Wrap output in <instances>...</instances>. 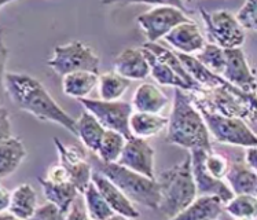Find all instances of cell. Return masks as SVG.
<instances>
[{"mask_svg": "<svg viewBox=\"0 0 257 220\" xmlns=\"http://www.w3.org/2000/svg\"><path fill=\"white\" fill-rule=\"evenodd\" d=\"M5 89L13 103L42 121H51L76 137V120L58 105L46 87L31 74L6 72Z\"/></svg>", "mask_w": 257, "mask_h": 220, "instance_id": "obj_1", "label": "cell"}, {"mask_svg": "<svg viewBox=\"0 0 257 220\" xmlns=\"http://www.w3.org/2000/svg\"><path fill=\"white\" fill-rule=\"evenodd\" d=\"M167 141L172 145L191 150L202 147L212 150L210 135L202 115L193 102V96L184 89L175 88L172 110L168 119Z\"/></svg>", "mask_w": 257, "mask_h": 220, "instance_id": "obj_2", "label": "cell"}, {"mask_svg": "<svg viewBox=\"0 0 257 220\" xmlns=\"http://www.w3.org/2000/svg\"><path fill=\"white\" fill-rule=\"evenodd\" d=\"M156 180L160 186V204L157 209L169 219H175L197 197L190 154L180 164L163 171L158 178L156 176Z\"/></svg>", "mask_w": 257, "mask_h": 220, "instance_id": "obj_3", "label": "cell"}, {"mask_svg": "<svg viewBox=\"0 0 257 220\" xmlns=\"http://www.w3.org/2000/svg\"><path fill=\"white\" fill-rule=\"evenodd\" d=\"M193 92V102L198 107L230 117H241L250 123L256 120V94L227 87L201 88Z\"/></svg>", "mask_w": 257, "mask_h": 220, "instance_id": "obj_4", "label": "cell"}, {"mask_svg": "<svg viewBox=\"0 0 257 220\" xmlns=\"http://www.w3.org/2000/svg\"><path fill=\"white\" fill-rule=\"evenodd\" d=\"M96 165V171L110 179L134 204L157 209L160 204V186L156 178H147L117 163H102L98 160Z\"/></svg>", "mask_w": 257, "mask_h": 220, "instance_id": "obj_5", "label": "cell"}, {"mask_svg": "<svg viewBox=\"0 0 257 220\" xmlns=\"http://www.w3.org/2000/svg\"><path fill=\"white\" fill-rule=\"evenodd\" d=\"M198 110L202 115L209 135H212L215 141L232 146H257L256 134L247 124L246 120L241 117L220 115L204 107H198Z\"/></svg>", "mask_w": 257, "mask_h": 220, "instance_id": "obj_6", "label": "cell"}, {"mask_svg": "<svg viewBox=\"0 0 257 220\" xmlns=\"http://www.w3.org/2000/svg\"><path fill=\"white\" fill-rule=\"evenodd\" d=\"M99 57L94 50L79 40L57 46L54 48L53 57L47 61L48 66L62 77L65 74L81 70L99 73Z\"/></svg>", "mask_w": 257, "mask_h": 220, "instance_id": "obj_7", "label": "cell"}, {"mask_svg": "<svg viewBox=\"0 0 257 220\" xmlns=\"http://www.w3.org/2000/svg\"><path fill=\"white\" fill-rule=\"evenodd\" d=\"M200 11L209 43L224 50L242 47L245 42V31L231 11L217 10L215 13H209L205 9H200Z\"/></svg>", "mask_w": 257, "mask_h": 220, "instance_id": "obj_8", "label": "cell"}, {"mask_svg": "<svg viewBox=\"0 0 257 220\" xmlns=\"http://www.w3.org/2000/svg\"><path fill=\"white\" fill-rule=\"evenodd\" d=\"M85 110L99 121L105 130H113L122 134L126 139L132 137L130 130V117H131L132 105L125 100H103V99H79Z\"/></svg>", "mask_w": 257, "mask_h": 220, "instance_id": "obj_9", "label": "cell"}, {"mask_svg": "<svg viewBox=\"0 0 257 220\" xmlns=\"http://www.w3.org/2000/svg\"><path fill=\"white\" fill-rule=\"evenodd\" d=\"M137 21L139 27L142 28V31L145 32L147 42L157 43L176 25L190 21V18L186 16L183 10H180L178 7L156 6L150 11L138 16Z\"/></svg>", "mask_w": 257, "mask_h": 220, "instance_id": "obj_10", "label": "cell"}, {"mask_svg": "<svg viewBox=\"0 0 257 220\" xmlns=\"http://www.w3.org/2000/svg\"><path fill=\"white\" fill-rule=\"evenodd\" d=\"M54 145L57 147L59 164L66 169L69 180L76 186L80 194H83L92 180V167L87 163L84 152L77 146L63 145L58 138H54Z\"/></svg>", "mask_w": 257, "mask_h": 220, "instance_id": "obj_11", "label": "cell"}, {"mask_svg": "<svg viewBox=\"0 0 257 220\" xmlns=\"http://www.w3.org/2000/svg\"><path fill=\"white\" fill-rule=\"evenodd\" d=\"M223 79L247 94H256V73L250 68L241 47L227 48Z\"/></svg>", "mask_w": 257, "mask_h": 220, "instance_id": "obj_12", "label": "cell"}, {"mask_svg": "<svg viewBox=\"0 0 257 220\" xmlns=\"http://www.w3.org/2000/svg\"><path fill=\"white\" fill-rule=\"evenodd\" d=\"M206 152L208 150L202 149V147H194V149L190 150L191 172H193L195 187H197V195L198 194L217 195L226 204L228 199L234 197V193L231 191L224 179H216L206 172V169L204 167V157Z\"/></svg>", "mask_w": 257, "mask_h": 220, "instance_id": "obj_13", "label": "cell"}, {"mask_svg": "<svg viewBox=\"0 0 257 220\" xmlns=\"http://www.w3.org/2000/svg\"><path fill=\"white\" fill-rule=\"evenodd\" d=\"M154 149L143 138L131 137L126 139L117 164L130 168L147 178H156L154 172Z\"/></svg>", "mask_w": 257, "mask_h": 220, "instance_id": "obj_14", "label": "cell"}, {"mask_svg": "<svg viewBox=\"0 0 257 220\" xmlns=\"http://www.w3.org/2000/svg\"><path fill=\"white\" fill-rule=\"evenodd\" d=\"M91 179L95 186L98 187L100 194L103 195L106 202L109 204L111 209L114 210L115 215H120L126 219H137L141 216L135 204L103 173L96 169H92Z\"/></svg>", "mask_w": 257, "mask_h": 220, "instance_id": "obj_15", "label": "cell"}, {"mask_svg": "<svg viewBox=\"0 0 257 220\" xmlns=\"http://www.w3.org/2000/svg\"><path fill=\"white\" fill-rule=\"evenodd\" d=\"M164 42L182 54H197L202 50L205 44V37L201 28L194 21L182 22L173 28L163 37Z\"/></svg>", "mask_w": 257, "mask_h": 220, "instance_id": "obj_16", "label": "cell"}, {"mask_svg": "<svg viewBox=\"0 0 257 220\" xmlns=\"http://www.w3.org/2000/svg\"><path fill=\"white\" fill-rule=\"evenodd\" d=\"M114 72L128 80H143L150 74V68L142 48H125L114 59Z\"/></svg>", "mask_w": 257, "mask_h": 220, "instance_id": "obj_17", "label": "cell"}, {"mask_svg": "<svg viewBox=\"0 0 257 220\" xmlns=\"http://www.w3.org/2000/svg\"><path fill=\"white\" fill-rule=\"evenodd\" d=\"M224 210V202L217 195L198 194L187 208H184L175 219L184 220H215Z\"/></svg>", "mask_w": 257, "mask_h": 220, "instance_id": "obj_18", "label": "cell"}, {"mask_svg": "<svg viewBox=\"0 0 257 220\" xmlns=\"http://www.w3.org/2000/svg\"><path fill=\"white\" fill-rule=\"evenodd\" d=\"M224 179L234 194L257 195V171L247 167L243 160L230 163Z\"/></svg>", "mask_w": 257, "mask_h": 220, "instance_id": "obj_19", "label": "cell"}, {"mask_svg": "<svg viewBox=\"0 0 257 220\" xmlns=\"http://www.w3.org/2000/svg\"><path fill=\"white\" fill-rule=\"evenodd\" d=\"M132 109L135 112L161 113L169 105V99L163 89L152 83H143L135 91L132 98Z\"/></svg>", "mask_w": 257, "mask_h": 220, "instance_id": "obj_20", "label": "cell"}, {"mask_svg": "<svg viewBox=\"0 0 257 220\" xmlns=\"http://www.w3.org/2000/svg\"><path fill=\"white\" fill-rule=\"evenodd\" d=\"M39 182L42 184L43 194H44L46 199L57 205L63 215L66 216L70 205L73 204L80 194L79 190L76 189V186L70 180L51 182L48 179H39Z\"/></svg>", "mask_w": 257, "mask_h": 220, "instance_id": "obj_21", "label": "cell"}, {"mask_svg": "<svg viewBox=\"0 0 257 220\" xmlns=\"http://www.w3.org/2000/svg\"><path fill=\"white\" fill-rule=\"evenodd\" d=\"M168 126V119L160 113L132 112L130 117V130L132 137L149 139L163 132Z\"/></svg>", "mask_w": 257, "mask_h": 220, "instance_id": "obj_22", "label": "cell"}, {"mask_svg": "<svg viewBox=\"0 0 257 220\" xmlns=\"http://www.w3.org/2000/svg\"><path fill=\"white\" fill-rule=\"evenodd\" d=\"M27 156V149L21 139L9 137L0 141V178H7L13 175Z\"/></svg>", "mask_w": 257, "mask_h": 220, "instance_id": "obj_23", "label": "cell"}, {"mask_svg": "<svg viewBox=\"0 0 257 220\" xmlns=\"http://www.w3.org/2000/svg\"><path fill=\"white\" fill-rule=\"evenodd\" d=\"M37 208V193L32 184L22 183L10 193L7 210L17 219H32Z\"/></svg>", "mask_w": 257, "mask_h": 220, "instance_id": "obj_24", "label": "cell"}, {"mask_svg": "<svg viewBox=\"0 0 257 220\" xmlns=\"http://www.w3.org/2000/svg\"><path fill=\"white\" fill-rule=\"evenodd\" d=\"M98 76L99 73L94 72H73L63 76L62 87L63 92L76 99H83L87 98L98 85Z\"/></svg>", "mask_w": 257, "mask_h": 220, "instance_id": "obj_25", "label": "cell"}, {"mask_svg": "<svg viewBox=\"0 0 257 220\" xmlns=\"http://www.w3.org/2000/svg\"><path fill=\"white\" fill-rule=\"evenodd\" d=\"M103 132H105V127L87 110L83 112L76 120V137L92 153H96L98 150Z\"/></svg>", "mask_w": 257, "mask_h": 220, "instance_id": "obj_26", "label": "cell"}, {"mask_svg": "<svg viewBox=\"0 0 257 220\" xmlns=\"http://www.w3.org/2000/svg\"><path fill=\"white\" fill-rule=\"evenodd\" d=\"M142 47L150 50V51H152L154 55H157V57L160 58L164 63H167L169 68L172 69L173 72L178 74L179 77L189 85L190 91H198V89L202 88L200 84L197 83V81L191 77V74L186 70V68L183 66L182 61L179 59L178 53H175V51H172V50L164 47V46H161V44H157V43H152V42H146L145 44H143Z\"/></svg>", "mask_w": 257, "mask_h": 220, "instance_id": "obj_27", "label": "cell"}, {"mask_svg": "<svg viewBox=\"0 0 257 220\" xmlns=\"http://www.w3.org/2000/svg\"><path fill=\"white\" fill-rule=\"evenodd\" d=\"M145 57H146L147 62H149V68H150V74L153 79L156 80L158 84L161 85H167V87H173V88H182L184 91H190V87L184 83L183 80L179 77L178 74L173 72L172 69L169 68L167 63H164L157 55L142 47Z\"/></svg>", "mask_w": 257, "mask_h": 220, "instance_id": "obj_28", "label": "cell"}, {"mask_svg": "<svg viewBox=\"0 0 257 220\" xmlns=\"http://www.w3.org/2000/svg\"><path fill=\"white\" fill-rule=\"evenodd\" d=\"M131 85V80L122 77L117 72H107V73L98 76V89H99L100 99L115 100L121 99Z\"/></svg>", "mask_w": 257, "mask_h": 220, "instance_id": "obj_29", "label": "cell"}, {"mask_svg": "<svg viewBox=\"0 0 257 220\" xmlns=\"http://www.w3.org/2000/svg\"><path fill=\"white\" fill-rule=\"evenodd\" d=\"M83 195H84L85 201V210H87V215H88L89 219L106 220L115 216V212L106 202V199L103 198V195L100 194V191L92 180L87 186Z\"/></svg>", "mask_w": 257, "mask_h": 220, "instance_id": "obj_30", "label": "cell"}, {"mask_svg": "<svg viewBox=\"0 0 257 220\" xmlns=\"http://www.w3.org/2000/svg\"><path fill=\"white\" fill-rule=\"evenodd\" d=\"M125 142L126 138L120 132L113 131V130H105L95 154L98 156L102 163H117Z\"/></svg>", "mask_w": 257, "mask_h": 220, "instance_id": "obj_31", "label": "cell"}, {"mask_svg": "<svg viewBox=\"0 0 257 220\" xmlns=\"http://www.w3.org/2000/svg\"><path fill=\"white\" fill-rule=\"evenodd\" d=\"M224 209L235 219H256L257 195L234 194V197L224 204Z\"/></svg>", "mask_w": 257, "mask_h": 220, "instance_id": "obj_32", "label": "cell"}, {"mask_svg": "<svg viewBox=\"0 0 257 220\" xmlns=\"http://www.w3.org/2000/svg\"><path fill=\"white\" fill-rule=\"evenodd\" d=\"M195 58L204 65L205 68H208L213 73H217L221 76L223 70H224V65H226L224 48L209 43V44H205L202 50L197 53Z\"/></svg>", "mask_w": 257, "mask_h": 220, "instance_id": "obj_33", "label": "cell"}, {"mask_svg": "<svg viewBox=\"0 0 257 220\" xmlns=\"http://www.w3.org/2000/svg\"><path fill=\"white\" fill-rule=\"evenodd\" d=\"M228 165H230V161L228 158L221 156V154H217V153L212 150H208L205 153L204 157V167L206 169V172L212 175L213 178L216 179H224L227 173V169H228Z\"/></svg>", "mask_w": 257, "mask_h": 220, "instance_id": "obj_34", "label": "cell"}, {"mask_svg": "<svg viewBox=\"0 0 257 220\" xmlns=\"http://www.w3.org/2000/svg\"><path fill=\"white\" fill-rule=\"evenodd\" d=\"M257 0H245L239 10L236 11L235 20L243 31H257Z\"/></svg>", "mask_w": 257, "mask_h": 220, "instance_id": "obj_35", "label": "cell"}, {"mask_svg": "<svg viewBox=\"0 0 257 220\" xmlns=\"http://www.w3.org/2000/svg\"><path fill=\"white\" fill-rule=\"evenodd\" d=\"M102 5L111 6H130V5H153V6H173L180 10L186 11L183 0H102Z\"/></svg>", "mask_w": 257, "mask_h": 220, "instance_id": "obj_36", "label": "cell"}, {"mask_svg": "<svg viewBox=\"0 0 257 220\" xmlns=\"http://www.w3.org/2000/svg\"><path fill=\"white\" fill-rule=\"evenodd\" d=\"M33 219H42V220H59L65 219V215H63L61 209L58 208L57 205L53 204L47 201L46 204L37 205L36 210L33 213Z\"/></svg>", "mask_w": 257, "mask_h": 220, "instance_id": "obj_37", "label": "cell"}, {"mask_svg": "<svg viewBox=\"0 0 257 220\" xmlns=\"http://www.w3.org/2000/svg\"><path fill=\"white\" fill-rule=\"evenodd\" d=\"M9 59V50L6 47L5 39H3V28L0 27V102L5 95V76H6V65Z\"/></svg>", "mask_w": 257, "mask_h": 220, "instance_id": "obj_38", "label": "cell"}, {"mask_svg": "<svg viewBox=\"0 0 257 220\" xmlns=\"http://www.w3.org/2000/svg\"><path fill=\"white\" fill-rule=\"evenodd\" d=\"M11 137V123L10 115L6 107L0 105V141Z\"/></svg>", "mask_w": 257, "mask_h": 220, "instance_id": "obj_39", "label": "cell"}, {"mask_svg": "<svg viewBox=\"0 0 257 220\" xmlns=\"http://www.w3.org/2000/svg\"><path fill=\"white\" fill-rule=\"evenodd\" d=\"M46 179L51 180V182H66V180H69V175L66 169L61 164H58V165H54L48 169Z\"/></svg>", "mask_w": 257, "mask_h": 220, "instance_id": "obj_40", "label": "cell"}, {"mask_svg": "<svg viewBox=\"0 0 257 220\" xmlns=\"http://www.w3.org/2000/svg\"><path fill=\"white\" fill-rule=\"evenodd\" d=\"M243 161H245V164H246L247 167H250L252 169L257 171V147L256 146L246 147V153H245Z\"/></svg>", "mask_w": 257, "mask_h": 220, "instance_id": "obj_41", "label": "cell"}, {"mask_svg": "<svg viewBox=\"0 0 257 220\" xmlns=\"http://www.w3.org/2000/svg\"><path fill=\"white\" fill-rule=\"evenodd\" d=\"M65 219H88V215H87V210H81L79 205L73 202L70 205Z\"/></svg>", "mask_w": 257, "mask_h": 220, "instance_id": "obj_42", "label": "cell"}, {"mask_svg": "<svg viewBox=\"0 0 257 220\" xmlns=\"http://www.w3.org/2000/svg\"><path fill=\"white\" fill-rule=\"evenodd\" d=\"M10 204V191L0 183V213L6 212Z\"/></svg>", "mask_w": 257, "mask_h": 220, "instance_id": "obj_43", "label": "cell"}, {"mask_svg": "<svg viewBox=\"0 0 257 220\" xmlns=\"http://www.w3.org/2000/svg\"><path fill=\"white\" fill-rule=\"evenodd\" d=\"M13 2H16V0H0V9H2V7H5V6L10 5V3H13Z\"/></svg>", "mask_w": 257, "mask_h": 220, "instance_id": "obj_44", "label": "cell"}]
</instances>
